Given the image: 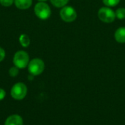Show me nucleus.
I'll use <instances>...</instances> for the list:
<instances>
[{"label": "nucleus", "instance_id": "nucleus-1", "mask_svg": "<svg viewBox=\"0 0 125 125\" xmlns=\"http://www.w3.org/2000/svg\"><path fill=\"white\" fill-rule=\"evenodd\" d=\"M13 63L18 69H23L26 67L29 63V56L23 51L16 52L13 57Z\"/></svg>", "mask_w": 125, "mask_h": 125}, {"label": "nucleus", "instance_id": "nucleus-2", "mask_svg": "<svg viewBox=\"0 0 125 125\" xmlns=\"http://www.w3.org/2000/svg\"><path fill=\"white\" fill-rule=\"evenodd\" d=\"M34 13L40 19L46 20L51 16V10L48 4L42 1H40L34 7Z\"/></svg>", "mask_w": 125, "mask_h": 125}, {"label": "nucleus", "instance_id": "nucleus-3", "mask_svg": "<svg viewBox=\"0 0 125 125\" xmlns=\"http://www.w3.org/2000/svg\"><path fill=\"white\" fill-rule=\"evenodd\" d=\"M98 18L101 21L110 23L116 19V14L115 12L108 7H103L98 11Z\"/></svg>", "mask_w": 125, "mask_h": 125}, {"label": "nucleus", "instance_id": "nucleus-4", "mask_svg": "<svg viewBox=\"0 0 125 125\" xmlns=\"http://www.w3.org/2000/svg\"><path fill=\"white\" fill-rule=\"evenodd\" d=\"M27 94V87L23 83H15L11 89L10 94L15 100H23Z\"/></svg>", "mask_w": 125, "mask_h": 125}, {"label": "nucleus", "instance_id": "nucleus-5", "mask_svg": "<svg viewBox=\"0 0 125 125\" xmlns=\"http://www.w3.org/2000/svg\"><path fill=\"white\" fill-rule=\"evenodd\" d=\"M45 69V64L40 59H34L29 62L28 64L29 72L32 75H40Z\"/></svg>", "mask_w": 125, "mask_h": 125}, {"label": "nucleus", "instance_id": "nucleus-6", "mask_svg": "<svg viewBox=\"0 0 125 125\" xmlns=\"http://www.w3.org/2000/svg\"><path fill=\"white\" fill-rule=\"evenodd\" d=\"M60 17L64 21L70 23L76 19L77 12L73 7L70 6H64L60 11Z\"/></svg>", "mask_w": 125, "mask_h": 125}, {"label": "nucleus", "instance_id": "nucleus-7", "mask_svg": "<svg viewBox=\"0 0 125 125\" xmlns=\"http://www.w3.org/2000/svg\"><path fill=\"white\" fill-rule=\"evenodd\" d=\"M4 125H23V119L17 114L11 115L6 119Z\"/></svg>", "mask_w": 125, "mask_h": 125}, {"label": "nucleus", "instance_id": "nucleus-8", "mask_svg": "<svg viewBox=\"0 0 125 125\" xmlns=\"http://www.w3.org/2000/svg\"><path fill=\"white\" fill-rule=\"evenodd\" d=\"M115 40L119 43H125V27L117 29L114 34Z\"/></svg>", "mask_w": 125, "mask_h": 125}, {"label": "nucleus", "instance_id": "nucleus-9", "mask_svg": "<svg viewBox=\"0 0 125 125\" xmlns=\"http://www.w3.org/2000/svg\"><path fill=\"white\" fill-rule=\"evenodd\" d=\"M14 3L16 7L21 10H26L31 6L32 0H14Z\"/></svg>", "mask_w": 125, "mask_h": 125}, {"label": "nucleus", "instance_id": "nucleus-10", "mask_svg": "<svg viewBox=\"0 0 125 125\" xmlns=\"http://www.w3.org/2000/svg\"><path fill=\"white\" fill-rule=\"evenodd\" d=\"M19 41H20V43L21 45L24 47V48H26L30 44V39L29 37L26 35V34H21L20 36V38H19Z\"/></svg>", "mask_w": 125, "mask_h": 125}, {"label": "nucleus", "instance_id": "nucleus-11", "mask_svg": "<svg viewBox=\"0 0 125 125\" xmlns=\"http://www.w3.org/2000/svg\"><path fill=\"white\" fill-rule=\"evenodd\" d=\"M68 1L69 0H51V4L56 7H64Z\"/></svg>", "mask_w": 125, "mask_h": 125}, {"label": "nucleus", "instance_id": "nucleus-12", "mask_svg": "<svg viewBox=\"0 0 125 125\" xmlns=\"http://www.w3.org/2000/svg\"><path fill=\"white\" fill-rule=\"evenodd\" d=\"M116 14V18H117L119 20H123L125 19V8L121 7L116 10L115 12Z\"/></svg>", "mask_w": 125, "mask_h": 125}, {"label": "nucleus", "instance_id": "nucleus-13", "mask_svg": "<svg viewBox=\"0 0 125 125\" xmlns=\"http://www.w3.org/2000/svg\"><path fill=\"white\" fill-rule=\"evenodd\" d=\"M103 2L107 7H115L120 2V0H103Z\"/></svg>", "mask_w": 125, "mask_h": 125}, {"label": "nucleus", "instance_id": "nucleus-14", "mask_svg": "<svg viewBox=\"0 0 125 125\" xmlns=\"http://www.w3.org/2000/svg\"><path fill=\"white\" fill-rule=\"evenodd\" d=\"M9 74H10V75L12 76V77H15V76L18 75V68L16 67L15 66L11 67V68L9 70Z\"/></svg>", "mask_w": 125, "mask_h": 125}, {"label": "nucleus", "instance_id": "nucleus-15", "mask_svg": "<svg viewBox=\"0 0 125 125\" xmlns=\"http://www.w3.org/2000/svg\"><path fill=\"white\" fill-rule=\"evenodd\" d=\"M14 2V0H0V4L4 7H10Z\"/></svg>", "mask_w": 125, "mask_h": 125}, {"label": "nucleus", "instance_id": "nucleus-16", "mask_svg": "<svg viewBox=\"0 0 125 125\" xmlns=\"http://www.w3.org/2000/svg\"><path fill=\"white\" fill-rule=\"evenodd\" d=\"M5 57V51H4L3 48L0 47V62H1Z\"/></svg>", "mask_w": 125, "mask_h": 125}, {"label": "nucleus", "instance_id": "nucleus-17", "mask_svg": "<svg viewBox=\"0 0 125 125\" xmlns=\"http://www.w3.org/2000/svg\"><path fill=\"white\" fill-rule=\"evenodd\" d=\"M5 95H6L5 91L3 89L0 88V100H2L5 97Z\"/></svg>", "mask_w": 125, "mask_h": 125}, {"label": "nucleus", "instance_id": "nucleus-18", "mask_svg": "<svg viewBox=\"0 0 125 125\" xmlns=\"http://www.w3.org/2000/svg\"><path fill=\"white\" fill-rule=\"evenodd\" d=\"M39 1H42V2H44V1H47V0H38Z\"/></svg>", "mask_w": 125, "mask_h": 125}]
</instances>
